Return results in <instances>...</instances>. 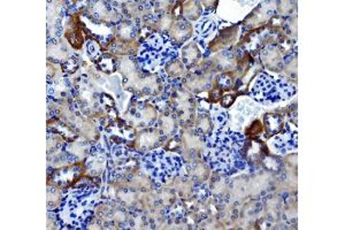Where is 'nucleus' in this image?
<instances>
[{
  "instance_id": "1",
  "label": "nucleus",
  "mask_w": 345,
  "mask_h": 230,
  "mask_svg": "<svg viewBox=\"0 0 345 230\" xmlns=\"http://www.w3.org/2000/svg\"><path fill=\"white\" fill-rule=\"evenodd\" d=\"M245 147L244 136L227 127L218 128L209 139V165L224 174L236 171L243 166L242 152Z\"/></svg>"
},
{
  "instance_id": "2",
  "label": "nucleus",
  "mask_w": 345,
  "mask_h": 230,
  "mask_svg": "<svg viewBox=\"0 0 345 230\" xmlns=\"http://www.w3.org/2000/svg\"><path fill=\"white\" fill-rule=\"evenodd\" d=\"M178 55L176 46L168 35L154 34L140 46L138 63L140 67L150 73H154L170 63Z\"/></svg>"
},
{
  "instance_id": "3",
  "label": "nucleus",
  "mask_w": 345,
  "mask_h": 230,
  "mask_svg": "<svg viewBox=\"0 0 345 230\" xmlns=\"http://www.w3.org/2000/svg\"><path fill=\"white\" fill-rule=\"evenodd\" d=\"M143 167L157 181L166 182L180 172L182 159L169 151H152L143 158Z\"/></svg>"
},
{
  "instance_id": "4",
  "label": "nucleus",
  "mask_w": 345,
  "mask_h": 230,
  "mask_svg": "<svg viewBox=\"0 0 345 230\" xmlns=\"http://www.w3.org/2000/svg\"><path fill=\"white\" fill-rule=\"evenodd\" d=\"M252 95L263 103H277L294 95L295 88L282 79H275L267 74L258 75L251 88Z\"/></svg>"
},
{
  "instance_id": "5",
  "label": "nucleus",
  "mask_w": 345,
  "mask_h": 230,
  "mask_svg": "<svg viewBox=\"0 0 345 230\" xmlns=\"http://www.w3.org/2000/svg\"><path fill=\"white\" fill-rule=\"evenodd\" d=\"M269 147L273 151L275 150V153L284 154L294 148H297V135L296 132H294V135L293 132H284V134L282 132L281 135L273 137Z\"/></svg>"
},
{
  "instance_id": "6",
  "label": "nucleus",
  "mask_w": 345,
  "mask_h": 230,
  "mask_svg": "<svg viewBox=\"0 0 345 230\" xmlns=\"http://www.w3.org/2000/svg\"><path fill=\"white\" fill-rule=\"evenodd\" d=\"M264 65L272 70H280L283 66V55L277 46H268L263 53Z\"/></svg>"
},
{
  "instance_id": "7",
  "label": "nucleus",
  "mask_w": 345,
  "mask_h": 230,
  "mask_svg": "<svg viewBox=\"0 0 345 230\" xmlns=\"http://www.w3.org/2000/svg\"><path fill=\"white\" fill-rule=\"evenodd\" d=\"M159 141H160V134L154 130H148L147 132H143V134L138 136V138H137V148L140 151L148 152L149 150L158 145Z\"/></svg>"
},
{
  "instance_id": "8",
  "label": "nucleus",
  "mask_w": 345,
  "mask_h": 230,
  "mask_svg": "<svg viewBox=\"0 0 345 230\" xmlns=\"http://www.w3.org/2000/svg\"><path fill=\"white\" fill-rule=\"evenodd\" d=\"M170 36L174 42H184L191 36V26L188 22H176L170 28Z\"/></svg>"
},
{
  "instance_id": "9",
  "label": "nucleus",
  "mask_w": 345,
  "mask_h": 230,
  "mask_svg": "<svg viewBox=\"0 0 345 230\" xmlns=\"http://www.w3.org/2000/svg\"><path fill=\"white\" fill-rule=\"evenodd\" d=\"M216 24L211 17H203L202 21L196 24V33L200 38L210 37L212 34H214Z\"/></svg>"
},
{
  "instance_id": "10",
  "label": "nucleus",
  "mask_w": 345,
  "mask_h": 230,
  "mask_svg": "<svg viewBox=\"0 0 345 230\" xmlns=\"http://www.w3.org/2000/svg\"><path fill=\"white\" fill-rule=\"evenodd\" d=\"M199 58H200V50L196 44H190L182 52V63L184 65L196 64Z\"/></svg>"
},
{
  "instance_id": "11",
  "label": "nucleus",
  "mask_w": 345,
  "mask_h": 230,
  "mask_svg": "<svg viewBox=\"0 0 345 230\" xmlns=\"http://www.w3.org/2000/svg\"><path fill=\"white\" fill-rule=\"evenodd\" d=\"M265 126L271 134H277L283 128V120L277 114H267L265 118Z\"/></svg>"
},
{
  "instance_id": "12",
  "label": "nucleus",
  "mask_w": 345,
  "mask_h": 230,
  "mask_svg": "<svg viewBox=\"0 0 345 230\" xmlns=\"http://www.w3.org/2000/svg\"><path fill=\"white\" fill-rule=\"evenodd\" d=\"M184 68V64L182 61L172 60L165 66V72L169 75V77H178L182 75Z\"/></svg>"
},
{
  "instance_id": "13",
  "label": "nucleus",
  "mask_w": 345,
  "mask_h": 230,
  "mask_svg": "<svg viewBox=\"0 0 345 230\" xmlns=\"http://www.w3.org/2000/svg\"><path fill=\"white\" fill-rule=\"evenodd\" d=\"M192 176L198 181H204L209 176V170L205 165L203 163H197L192 169Z\"/></svg>"
},
{
  "instance_id": "14",
  "label": "nucleus",
  "mask_w": 345,
  "mask_h": 230,
  "mask_svg": "<svg viewBox=\"0 0 345 230\" xmlns=\"http://www.w3.org/2000/svg\"><path fill=\"white\" fill-rule=\"evenodd\" d=\"M190 13H193V20L197 19V17L200 15L199 13H200V7L197 3H189L188 5L184 6V14L187 17H189Z\"/></svg>"
},
{
  "instance_id": "15",
  "label": "nucleus",
  "mask_w": 345,
  "mask_h": 230,
  "mask_svg": "<svg viewBox=\"0 0 345 230\" xmlns=\"http://www.w3.org/2000/svg\"><path fill=\"white\" fill-rule=\"evenodd\" d=\"M199 130H200L203 134H210L212 131V128H213V125L211 123L210 118H203L200 119V121H199V125H198Z\"/></svg>"
},
{
  "instance_id": "16",
  "label": "nucleus",
  "mask_w": 345,
  "mask_h": 230,
  "mask_svg": "<svg viewBox=\"0 0 345 230\" xmlns=\"http://www.w3.org/2000/svg\"><path fill=\"white\" fill-rule=\"evenodd\" d=\"M88 50H89V54L92 58H99L100 56V47L97 43L95 42H89L88 43Z\"/></svg>"
},
{
  "instance_id": "17",
  "label": "nucleus",
  "mask_w": 345,
  "mask_h": 230,
  "mask_svg": "<svg viewBox=\"0 0 345 230\" xmlns=\"http://www.w3.org/2000/svg\"><path fill=\"white\" fill-rule=\"evenodd\" d=\"M234 101H235V97L233 96H224L222 100H221V105L223 106V107H229L230 105H233Z\"/></svg>"
}]
</instances>
